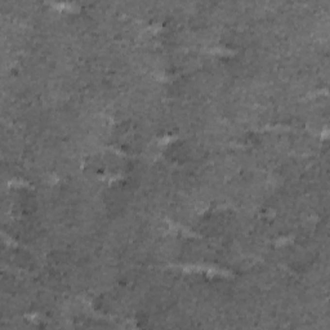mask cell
I'll return each mask as SVG.
<instances>
[{
	"label": "cell",
	"mask_w": 330,
	"mask_h": 330,
	"mask_svg": "<svg viewBox=\"0 0 330 330\" xmlns=\"http://www.w3.org/2000/svg\"><path fill=\"white\" fill-rule=\"evenodd\" d=\"M13 259H15V263L21 268H30L34 264V259H33V255L26 250H17L15 251L13 254Z\"/></svg>",
	"instance_id": "6da1fadb"
}]
</instances>
